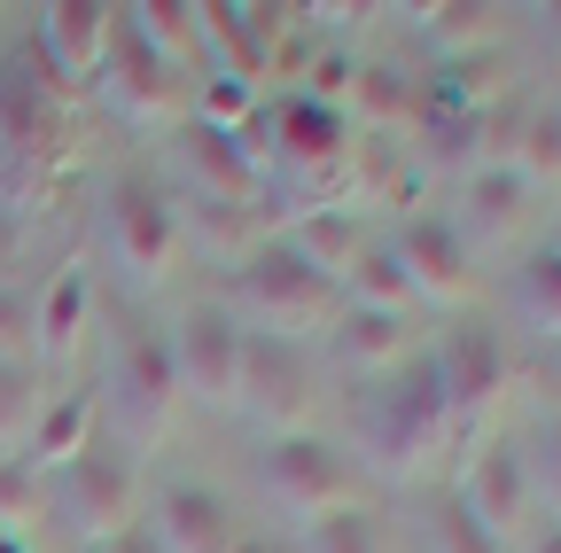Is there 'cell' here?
Returning <instances> with one entry per match:
<instances>
[{
  "instance_id": "obj_28",
  "label": "cell",
  "mask_w": 561,
  "mask_h": 553,
  "mask_svg": "<svg viewBox=\"0 0 561 553\" xmlns=\"http://www.w3.org/2000/svg\"><path fill=\"white\" fill-rule=\"evenodd\" d=\"M297 553H390V545H382V522L367 507H335V515L305 522V545Z\"/></svg>"
},
{
  "instance_id": "obj_30",
  "label": "cell",
  "mask_w": 561,
  "mask_h": 553,
  "mask_svg": "<svg viewBox=\"0 0 561 553\" xmlns=\"http://www.w3.org/2000/svg\"><path fill=\"white\" fill-rule=\"evenodd\" d=\"M430 553H507V545H500V538H491V530L445 492V499L430 507Z\"/></svg>"
},
{
  "instance_id": "obj_1",
  "label": "cell",
  "mask_w": 561,
  "mask_h": 553,
  "mask_svg": "<svg viewBox=\"0 0 561 553\" xmlns=\"http://www.w3.org/2000/svg\"><path fill=\"white\" fill-rule=\"evenodd\" d=\"M359 429H367V452H375V468H390V475H413V468H430L445 445H453V398H445V382H437V359H430V343L398 367V375H382L375 390H367V413H359Z\"/></svg>"
},
{
  "instance_id": "obj_19",
  "label": "cell",
  "mask_w": 561,
  "mask_h": 553,
  "mask_svg": "<svg viewBox=\"0 0 561 553\" xmlns=\"http://www.w3.org/2000/svg\"><path fill=\"white\" fill-rule=\"evenodd\" d=\"M87 327H94V273H87V265H62L55 281L32 297V359H39V367L79 359Z\"/></svg>"
},
{
  "instance_id": "obj_34",
  "label": "cell",
  "mask_w": 561,
  "mask_h": 553,
  "mask_svg": "<svg viewBox=\"0 0 561 553\" xmlns=\"http://www.w3.org/2000/svg\"><path fill=\"white\" fill-rule=\"evenodd\" d=\"M538 445H546V475L561 483V413H553V422H546V437H538Z\"/></svg>"
},
{
  "instance_id": "obj_15",
  "label": "cell",
  "mask_w": 561,
  "mask_h": 553,
  "mask_svg": "<svg viewBox=\"0 0 561 553\" xmlns=\"http://www.w3.org/2000/svg\"><path fill=\"white\" fill-rule=\"evenodd\" d=\"M242 405L265 413L273 429H305L312 359H305L297 335H265V327H250V352H242Z\"/></svg>"
},
{
  "instance_id": "obj_27",
  "label": "cell",
  "mask_w": 561,
  "mask_h": 553,
  "mask_svg": "<svg viewBox=\"0 0 561 553\" xmlns=\"http://www.w3.org/2000/svg\"><path fill=\"white\" fill-rule=\"evenodd\" d=\"M39 405H47L39 367L32 359H0V445H24L32 422H39Z\"/></svg>"
},
{
  "instance_id": "obj_29",
  "label": "cell",
  "mask_w": 561,
  "mask_h": 553,
  "mask_svg": "<svg viewBox=\"0 0 561 553\" xmlns=\"http://www.w3.org/2000/svg\"><path fill=\"white\" fill-rule=\"evenodd\" d=\"M39 483L47 475L24 452H0V538H24L39 522Z\"/></svg>"
},
{
  "instance_id": "obj_23",
  "label": "cell",
  "mask_w": 561,
  "mask_h": 553,
  "mask_svg": "<svg viewBox=\"0 0 561 553\" xmlns=\"http://www.w3.org/2000/svg\"><path fill=\"white\" fill-rule=\"evenodd\" d=\"M343 304H375V312H421V289H413V273H405V257H398V242L390 234H367V250L343 265Z\"/></svg>"
},
{
  "instance_id": "obj_12",
  "label": "cell",
  "mask_w": 561,
  "mask_h": 553,
  "mask_svg": "<svg viewBox=\"0 0 561 553\" xmlns=\"http://www.w3.org/2000/svg\"><path fill=\"white\" fill-rule=\"evenodd\" d=\"M110 390H117V405H125V422H133V429H164V422H172V405L187 398V390H180V359H172V335L149 327V320L117 327Z\"/></svg>"
},
{
  "instance_id": "obj_7",
  "label": "cell",
  "mask_w": 561,
  "mask_h": 553,
  "mask_svg": "<svg viewBox=\"0 0 561 553\" xmlns=\"http://www.w3.org/2000/svg\"><path fill=\"white\" fill-rule=\"evenodd\" d=\"M437 359V382L453 398V422H476V413L500 405V390L515 382V352H507V327L483 320V312H453L430 343Z\"/></svg>"
},
{
  "instance_id": "obj_37",
  "label": "cell",
  "mask_w": 561,
  "mask_h": 553,
  "mask_svg": "<svg viewBox=\"0 0 561 553\" xmlns=\"http://www.w3.org/2000/svg\"><path fill=\"white\" fill-rule=\"evenodd\" d=\"M546 250H561V211H553V234H546Z\"/></svg>"
},
{
  "instance_id": "obj_10",
  "label": "cell",
  "mask_w": 561,
  "mask_h": 553,
  "mask_svg": "<svg viewBox=\"0 0 561 553\" xmlns=\"http://www.w3.org/2000/svg\"><path fill=\"white\" fill-rule=\"evenodd\" d=\"M398 257L413 273L421 304H468L476 297V242L460 234V219L445 211V203H421V211L398 219Z\"/></svg>"
},
{
  "instance_id": "obj_17",
  "label": "cell",
  "mask_w": 561,
  "mask_h": 553,
  "mask_svg": "<svg viewBox=\"0 0 561 553\" xmlns=\"http://www.w3.org/2000/svg\"><path fill=\"white\" fill-rule=\"evenodd\" d=\"M538 203H546V187L530 180V172H515L507 157H483V164H468V180H460V234L468 242H491V234H523L530 219H538Z\"/></svg>"
},
{
  "instance_id": "obj_11",
  "label": "cell",
  "mask_w": 561,
  "mask_h": 553,
  "mask_svg": "<svg viewBox=\"0 0 561 553\" xmlns=\"http://www.w3.org/2000/svg\"><path fill=\"white\" fill-rule=\"evenodd\" d=\"M102 47H110V9H102V0H47V9H39L32 62H39V79L62 102L102 79Z\"/></svg>"
},
{
  "instance_id": "obj_16",
  "label": "cell",
  "mask_w": 561,
  "mask_h": 553,
  "mask_svg": "<svg viewBox=\"0 0 561 553\" xmlns=\"http://www.w3.org/2000/svg\"><path fill=\"white\" fill-rule=\"evenodd\" d=\"M180 164L195 172L203 203H250V195H257V180H265L257 125H250V133H227V125L180 117Z\"/></svg>"
},
{
  "instance_id": "obj_20",
  "label": "cell",
  "mask_w": 561,
  "mask_h": 553,
  "mask_svg": "<svg viewBox=\"0 0 561 553\" xmlns=\"http://www.w3.org/2000/svg\"><path fill=\"white\" fill-rule=\"evenodd\" d=\"M328 335H335V359L351 367V375H398L413 352H421V335H413V320L405 312H375V304H343L335 320H328Z\"/></svg>"
},
{
  "instance_id": "obj_22",
  "label": "cell",
  "mask_w": 561,
  "mask_h": 553,
  "mask_svg": "<svg viewBox=\"0 0 561 553\" xmlns=\"http://www.w3.org/2000/svg\"><path fill=\"white\" fill-rule=\"evenodd\" d=\"M94 437H102V405H94L87 390H62V398H47V405H39V422H32V437H24L16 452H24L39 475H55V468L79 460Z\"/></svg>"
},
{
  "instance_id": "obj_26",
  "label": "cell",
  "mask_w": 561,
  "mask_h": 553,
  "mask_svg": "<svg viewBox=\"0 0 561 553\" xmlns=\"http://www.w3.org/2000/svg\"><path fill=\"white\" fill-rule=\"evenodd\" d=\"M491 16H500V9H476V0H437V9H413V32L430 39V47H445V55H468V47L491 39Z\"/></svg>"
},
{
  "instance_id": "obj_6",
  "label": "cell",
  "mask_w": 561,
  "mask_h": 553,
  "mask_svg": "<svg viewBox=\"0 0 561 553\" xmlns=\"http://www.w3.org/2000/svg\"><path fill=\"white\" fill-rule=\"evenodd\" d=\"M110 257L133 273V281H172L180 257H187V227H180V203L164 195V180L133 172L110 187Z\"/></svg>"
},
{
  "instance_id": "obj_14",
  "label": "cell",
  "mask_w": 561,
  "mask_h": 553,
  "mask_svg": "<svg viewBox=\"0 0 561 553\" xmlns=\"http://www.w3.org/2000/svg\"><path fill=\"white\" fill-rule=\"evenodd\" d=\"M265 133V157H280V164H297V172H335L343 157H351V141H359V117L351 110H335V102H312V94H280L273 102V117L257 125Z\"/></svg>"
},
{
  "instance_id": "obj_3",
  "label": "cell",
  "mask_w": 561,
  "mask_h": 553,
  "mask_svg": "<svg viewBox=\"0 0 561 553\" xmlns=\"http://www.w3.org/2000/svg\"><path fill=\"white\" fill-rule=\"evenodd\" d=\"M257 483L289 522H320L335 507H359V460L320 429H273L257 452Z\"/></svg>"
},
{
  "instance_id": "obj_35",
  "label": "cell",
  "mask_w": 561,
  "mask_h": 553,
  "mask_svg": "<svg viewBox=\"0 0 561 553\" xmlns=\"http://www.w3.org/2000/svg\"><path fill=\"white\" fill-rule=\"evenodd\" d=\"M523 553H561V522H546V530H538V538H530Z\"/></svg>"
},
{
  "instance_id": "obj_2",
  "label": "cell",
  "mask_w": 561,
  "mask_h": 553,
  "mask_svg": "<svg viewBox=\"0 0 561 553\" xmlns=\"http://www.w3.org/2000/svg\"><path fill=\"white\" fill-rule=\"evenodd\" d=\"M227 312L234 320H265V335H297V327H312V320H335L343 312V289L328 281V273H312L280 234H265V242H250V250H234V297H227Z\"/></svg>"
},
{
  "instance_id": "obj_36",
  "label": "cell",
  "mask_w": 561,
  "mask_h": 553,
  "mask_svg": "<svg viewBox=\"0 0 561 553\" xmlns=\"http://www.w3.org/2000/svg\"><path fill=\"white\" fill-rule=\"evenodd\" d=\"M0 553H32V538H0Z\"/></svg>"
},
{
  "instance_id": "obj_24",
  "label": "cell",
  "mask_w": 561,
  "mask_h": 553,
  "mask_svg": "<svg viewBox=\"0 0 561 553\" xmlns=\"http://www.w3.org/2000/svg\"><path fill=\"white\" fill-rule=\"evenodd\" d=\"M507 297H515V312H523V327H530V335H561V250H546V242H538V250L515 265Z\"/></svg>"
},
{
  "instance_id": "obj_33",
  "label": "cell",
  "mask_w": 561,
  "mask_h": 553,
  "mask_svg": "<svg viewBox=\"0 0 561 553\" xmlns=\"http://www.w3.org/2000/svg\"><path fill=\"white\" fill-rule=\"evenodd\" d=\"M227 553H289V545H280V538H273V530H242V538H234V545H227Z\"/></svg>"
},
{
  "instance_id": "obj_4",
  "label": "cell",
  "mask_w": 561,
  "mask_h": 553,
  "mask_svg": "<svg viewBox=\"0 0 561 553\" xmlns=\"http://www.w3.org/2000/svg\"><path fill=\"white\" fill-rule=\"evenodd\" d=\"M55 507L79 522V538L110 545L117 530L140 522V460L117 437H94L70 468H55Z\"/></svg>"
},
{
  "instance_id": "obj_18",
  "label": "cell",
  "mask_w": 561,
  "mask_h": 553,
  "mask_svg": "<svg viewBox=\"0 0 561 553\" xmlns=\"http://www.w3.org/2000/svg\"><path fill=\"white\" fill-rule=\"evenodd\" d=\"M62 141V94L39 79V62H0V157L9 164H39Z\"/></svg>"
},
{
  "instance_id": "obj_9",
  "label": "cell",
  "mask_w": 561,
  "mask_h": 553,
  "mask_svg": "<svg viewBox=\"0 0 561 553\" xmlns=\"http://www.w3.org/2000/svg\"><path fill=\"white\" fill-rule=\"evenodd\" d=\"M102 87H117L125 110H140V117H187V102H195V71H180V62H172L149 32H140L133 9H110Z\"/></svg>"
},
{
  "instance_id": "obj_13",
  "label": "cell",
  "mask_w": 561,
  "mask_h": 553,
  "mask_svg": "<svg viewBox=\"0 0 561 553\" xmlns=\"http://www.w3.org/2000/svg\"><path fill=\"white\" fill-rule=\"evenodd\" d=\"M140 522L157 530L164 553H227V545L242 538L234 499L219 492V483H203V475H172V483H157V499L140 507Z\"/></svg>"
},
{
  "instance_id": "obj_32",
  "label": "cell",
  "mask_w": 561,
  "mask_h": 553,
  "mask_svg": "<svg viewBox=\"0 0 561 553\" xmlns=\"http://www.w3.org/2000/svg\"><path fill=\"white\" fill-rule=\"evenodd\" d=\"M102 553H164V545H157V530H149V522H133V530H117Z\"/></svg>"
},
{
  "instance_id": "obj_5",
  "label": "cell",
  "mask_w": 561,
  "mask_h": 553,
  "mask_svg": "<svg viewBox=\"0 0 561 553\" xmlns=\"http://www.w3.org/2000/svg\"><path fill=\"white\" fill-rule=\"evenodd\" d=\"M164 335H172V359H180V390H187L195 405H242L250 320H234L227 297H195Z\"/></svg>"
},
{
  "instance_id": "obj_21",
  "label": "cell",
  "mask_w": 561,
  "mask_h": 553,
  "mask_svg": "<svg viewBox=\"0 0 561 553\" xmlns=\"http://www.w3.org/2000/svg\"><path fill=\"white\" fill-rule=\"evenodd\" d=\"M280 242H289L312 273L343 281V265L367 250V219H359V203H305V211L280 227Z\"/></svg>"
},
{
  "instance_id": "obj_8",
  "label": "cell",
  "mask_w": 561,
  "mask_h": 553,
  "mask_svg": "<svg viewBox=\"0 0 561 553\" xmlns=\"http://www.w3.org/2000/svg\"><path fill=\"white\" fill-rule=\"evenodd\" d=\"M453 499H460L491 538L515 553V538H523V530H530V515H538V468H530V452H523V445L483 437V445L468 452L460 483H453Z\"/></svg>"
},
{
  "instance_id": "obj_31",
  "label": "cell",
  "mask_w": 561,
  "mask_h": 553,
  "mask_svg": "<svg viewBox=\"0 0 561 553\" xmlns=\"http://www.w3.org/2000/svg\"><path fill=\"white\" fill-rule=\"evenodd\" d=\"M0 359H32V297L24 289H0Z\"/></svg>"
},
{
  "instance_id": "obj_25",
  "label": "cell",
  "mask_w": 561,
  "mask_h": 553,
  "mask_svg": "<svg viewBox=\"0 0 561 553\" xmlns=\"http://www.w3.org/2000/svg\"><path fill=\"white\" fill-rule=\"evenodd\" d=\"M500 157H507L515 172H530L538 187H546V180H561V102H538V110L515 125V141H507Z\"/></svg>"
}]
</instances>
